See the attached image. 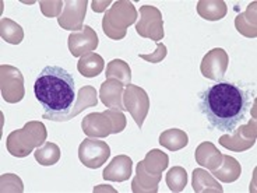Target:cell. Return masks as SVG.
Returning <instances> with one entry per match:
<instances>
[{
    "label": "cell",
    "instance_id": "1",
    "mask_svg": "<svg viewBox=\"0 0 257 193\" xmlns=\"http://www.w3.org/2000/svg\"><path fill=\"white\" fill-rule=\"evenodd\" d=\"M254 103V88L239 81H217L199 92V110L210 129L233 135Z\"/></svg>",
    "mask_w": 257,
    "mask_h": 193
},
{
    "label": "cell",
    "instance_id": "2",
    "mask_svg": "<svg viewBox=\"0 0 257 193\" xmlns=\"http://www.w3.org/2000/svg\"><path fill=\"white\" fill-rule=\"evenodd\" d=\"M34 94L44 110V118L64 122L76 103L74 78L60 66H46L34 84Z\"/></svg>",
    "mask_w": 257,
    "mask_h": 193
},
{
    "label": "cell",
    "instance_id": "3",
    "mask_svg": "<svg viewBox=\"0 0 257 193\" xmlns=\"http://www.w3.org/2000/svg\"><path fill=\"white\" fill-rule=\"evenodd\" d=\"M46 130L41 122H28L21 130H14L7 137V148L14 157H27L35 146L45 142Z\"/></svg>",
    "mask_w": 257,
    "mask_h": 193
},
{
    "label": "cell",
    "instance_id": "4",
    "mask_svg": "<svg viewBox=\"0 0 257 193\" xmlns=\"http://www.w3.org/2000/svg\"><path fill=\"white\" fill-rule=\"evenodd\" d=\"M137 19V12H136L133 3L130 2H116L113 7L105 13L102 20L103 32L112 39L124 38L126 35V28L132 26Z\"/></svg>",
    "mask_w": 257,
    "mask_h": 193
},
{
    "label": "cell",
    "instance_id": "5",
    "mask_svg": "<svg viewBox=\"0 0 257 193\" xmlns=\"http://www.w3.org/2000/svg\"><path fill=\"white\" fill-rule=\"evenodd\" d=\"M126 121L120 111L109 110L103 114H90L81 123L85 135L94 137H105L110 133H120Z\"/></svg>",
    "mask_w": 257,
    "mask_h": 193
},
{
    "label": "cell",
    "instance_id": "6",
    "mask_svg": "<svg viewBox=\"0 0 257 193\" xmlns=\"http://www.w3.org/2000/svg\"><path fill=\"white\" fill-rule=\"evenodd\" d=\"M110 148L106 142L98 139H84L78 147V158L84 167L96 169L102 167L109 158Z\"/></svg>",
    "mask_w": 257,
    "mask_h": 193
},
{
    "label": "cell",
    "instance_id": "7",
    "mask_svg": "<svg viewBox=\"0 0 257 193\" xmlns=\"http://www.w3.org/2000/svg\"><path fill=\"white\" fill-rule=\"evenodd\" d=\"M123 98H124V110L128 111L133 115L137 126L142 129L143 122H144L148 108H150L147 92L137 85L128 84L126 85Z\"/></svg>",
    "mask_w": 257,
    "mask_h": 193
},
{
    "label": "cell",
    "instance_id": "8",
    "mask_svg": "<svg viewBox=\"0 0 257 193\" xmlns=\"http://www.w3.org/2000/svg\"><path fill=\"white\" fill-rule=\"evenodd\" d=\"M228 62L229 59H228L226 52L221 48H215L203 58L200 70L204 77L215 80V81H222L226 67H228Z\"/></svg>",
    "mask_w": 257,
    "mask_h": 193
},
{
    "label": "cell",
    "instance_id": "9",
    "mask_svg": "<svg viewBox=\"0 0 257 193\" xmlns=\"http://www.w3.org/2000/svg\"><path fill=\"white\" fill-rule=\"evenodd\" d=\"M98 37L95 31L88 26H84L81 31L71 32L69 35V49L73 56H84L96 49Z\"/></svg>",
    "mask_w": 257,
    "mask_h": 193
},
{
    "label": "cell",
    "instance_id": "10",
    "mask_svg": "<svg viewBox=\"0 0 257 193\" xmlns=\"http://www.w3.org/2000/svg\"><path fill=\"white\" fill-rule=\"evenodd\" d=\"M140 16L142 19L136 24V31L139 35L144 38H150V28H153V39L160 41L164 38V21H162V14L158 9H155L153 14V20H150V6H143L140 9Z\"/></svg>",
    "mask_w": 257,
    "mask_h": 193
},
{
    "label": "cell",
    "instance_id": "11",
    "mask_svg": "<svg viewBox=\"0 0 257 193\" xmlns=\"http://www.w3.org/2000/svg\"><path fill=\"white\" fill-rule=\"evenodd\" d=\"M132 169H133V162L130 157L124 154L116 155L109 162V165L103 169L102 176L103 179L112 180V182H124L132 176Z\"/></svg>",
    "mask_w": 257,
    "mask_h": 193
},
{
    "label": "cell",
    "instance_id": "12",
    "mask_svg": "<svg viewBox=\"0 0 257 193\" xmlns=\"http://www.w3.org/2000/svg\"><path fill=\"white\" fill-rule=\"evenodd\" d=\"M123 91V85L117 80H112V78H108L105 80L101 85V90H99V94H101V101H102L108 108H112V110L117 111H126L122 107V103H120V94Z\"/></svg>",
    "mask_w": 257,
    "mask_h": 193
},
{
    "label": "cell",
    "instance_id": "13",
    "mask_svg": "<svg viewBox=\"0 0 257 193\" xmlns=\"http://www.w3.org/2000/svg\"><path fill=\"white\" fill-rule=\"evenodd\" d=\"M103 66H105L103 59L99 55H96L95 52H90V53L80 58L77 63V70L84 77L91 78L101 74V71L103 70Z\"/></svg>",
    "mask_w": 257,
    "mask_h": 193
},
{
    "label": "cell",
    "instance_id": "14",
    "mask_svg": "<svg viewBox=\"0 0 257 193\" xmlns=\"http://www.w3.org/2000/svg\"><path fill=\"white\" fill-rule=\"evenodd\" d=\"M187 143H189V137L180 129H169L162 132L160 136V144L167 147L169 151H178L180 148L186 147Z\"/></svg>",
    "mask_w": 257,
    "mask_h": 193
},
{
    "label": "cell",
    "instance_id": "15",
    "mask_svg": "<svg viewBox=\"0 0 257 193\" xmlns=\"http://www.w3.org/2000/svg\"><path fill=\"white\" fill-rule=\"evenodd\" d=\"M197 13L204 20L217 21L224 19L226 14V5L224 2H199L197 5Z\"/></svg>",
    "mask_w": 257,
    "mask_h": 193
},
{
    "label": "cell",
    "instance_id": "16",
    "mask_svg": "<svg viewBox=\"0 0 257 193\" xmlns=\"http://www.w3.org/2000/svg\"><path fill=\"white\" fill-rule=\"evenodd\" d=\"M96 92L95 90L90 87V85H85L83 87L81 90L78 91V101L76 103V107H74V110L71 111L70 115L66 118V121L64 122H67V121H70L71 118H74V116L80 114L81 111L85 110L87 107H92V105H96Z\"/></svg>",
    "mask_w": 257,
    "mask_h": 193
},
{
    "label": "cell",
    "instance_id": "17",
    "mask_svg": "<svg viewBox=\"0 0 257 193\" xmlns=\"http://www.w3.org/2000/svg\"><path fill=\"white\" fill-rule=\"evenodd\" d=\"M34 154H35V160L38 161L41 165L49 167V165L56 164L60 158V148L55 143H45L41 148H37Z\"/></svg>",
    "mask_w": 257,
    "mask_h": 193
},
{
    "label": "cell",
    "instance_id": "18",
    "mask_svg": "<svg viewBox=\"0 0 257 193\" xmlns=\"http://www.w3.org/2000/svg\"><path fill=\"white\" fill-rule=\"evenodd\" d=\"M222 158H224V169L212 171V174L224 182H233L238 179L240 175V165L238 164V161L229 155H225Z\"/></svg>",
    "mask_w": 257,
    "mask_h": 193
},
{
    "label": "cell",
    "instance_id": "19",
    "mask_svg": "<svg viewBox=\"0 0 257 193\" xmlns=\"http://www.w3.org/2000/svg\"><path fill=\"white\" fill-rule=\"evenodd\" d=\"M167 185L171 192H182L187 185V172L185 168L174 167L168 171Z\"/></svg>",
    "mask_w": 257,
    "mask_h": 193
},
{
    "label": "cell",
    "instance_id": "20",
    "mask_svg": "<svg viewBox=\"0 0 257 193\" xmlns=\"http://www.w3.org/2000/svg\"><path fill=\"white\" fill-rule=\"evenodd\" d=\"M23 37H24V34L19 24H16L9 19H2V38L6 42L19 45Z\"/></svg>",
    "mask_w": 257,
    "mask_h": 193
},
{
    "label": "cell",
    "instance_id": "21",
    "mask_svg": "<svg viewBox=\"0 0 257 193\" xmlns=\"http://www.w3.org/2000/svg\"><path fill=\"white\" fill-rule=\"evenodd\" d=\"M117 77L122 80L123 83L128 85L130 84V78H132V70H130V67L127 66L126 62H123L120 59H115V60H112L109 64H108V67H106V77Z\"/></svg>",
    "mask_w": 257,
    "mask_h": 193
},
{
    "label": "cell",
    "instance_id": "22",
    "mask_svg": "<svg viewBox=\"0 0 257 193\" xmlns=\"http://www.w3.org/2000/svg\"><path fill=\"white\" fill-rule=\"evenodd\" d=\"M167 56V46L161 42H157V51L151 55H140V58L147 60L150 63H160L161 60H164Z\"/></svg>",
    "mask_w": 257,
    "mask_h": 193
}]
</instances>
